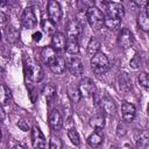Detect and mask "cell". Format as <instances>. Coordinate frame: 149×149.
<instances>
[{
	"instance_id": "cell-22",
	"label": "cell",
	"mask_w": 149,
	"mask_h": 149,
	"mask_svg": "<svg viewBox=\"0 0 149 149\" xmlns=\"http://www.w3.org/2000/svg\"><path fill=\"white\" fill-rule=\"evenodd\" d=\"M66 93H68V97L71 100V102H73V104L79 102V100H80L81 97H80L78 86H76V85H69L68 86V90H66Z\"/></svg>"
},
{
	"instance_id": "cell-23",
	"label": "cell",
	"mask_w": 149,
	"mask_h": 149,
	"mask_svg": "<svg viewBox=\"0 0 149 149\" xmlns=\"http://www.w3.org/2000/svg\"><path fill=\"white\" fill-rule=\"evenodd\" d=\"M90 126L93 127L94 129L99 130V129H102L105 127V118L104 115L101 114H97L94 116H92L90 119Z\"/></svg>"
},
{
	"instance_id": "cell-32",
	"label": "cell",
	"mask_w": 149,
	"mask_h": 149,
	"mask_svg": "<svg viewBox=\"0 0 149 149\" xmlns=\"http://www.w3.org/2000/svg\"><path fill=\"white\" fill-rule=\"evenodd\" d=\"M129 65H130V68H132V69H134V70L140 69V68L142 66V61H141V57H140L139 55H135V56H134V57L130 59Z\"/></svg>"
},
{
	"instance_id": "cell-19",
	"label": "cell",
	"mask_w": 149,
	"mask_h": 149,
	"mask_svg": "<svg viewBox=\"0 0 149 149\" xmlns=\"http://www.w3.org/2000/svg\"><path fill=\"white\" fill-rule=\"evenodd\" d=\"M121 24V19L114 17V16H109V15H104V26L109 29V30H115L116 28H119V26Z\"/></svg>"
},
{
	"instance_id": "cell-25",
	"label": "cell",
	"mask_w": 149,
	"mask_h": 149,
	"mask_svg": "<svg viewBox=\"0 0 149 149\" xmlns=\"http://www.w3.org/2000/svg\"><path fill=\"white\" fill-rule=\"evenodd\" d=\"M102 140H104L102 135H101L99 132H94V133H92V134L88 136L87 143H88L91 147L95 148V147H99V146L102 143Z\"/></svg>"
},
{
	"instance_id": "cell-28",
	"label": "cell",
	"mask_w": 149,
	"mask_h": 149,
	"mask_svg": "<svg viewBox=\"0 0 149 149\" xmlns=\"http://www.w3.org/2000/svg\"><path fill=\"white\" fill-rule=\"evenodd\" d=\"M49 149H63V142L58 136H51L49 142Z\"/></svg>"
},
{
	"instance_id": "cell-16",
	"label": "cell",
	"mask_w": 149,
	"mask_h": 149,
	"mask_svg": "<svg viewBox=\"0 0 149 149\" xmlns=\"http://www.w3.org/2000/svg\"><path fill=\"white\" fill-rule=\"evenodd\" d=\"M81 30H83V26L78 20H71L66 24V34L69 37L77 38L81 34Z\"/></svg>"
},
{
	"instance_id": "cell-9",
	"label": "cell",
	"mask_w": 149,
	"mask_h": 149,
	"mask_svg": "<svg viewBox=\"0 0 149 149\" xmlns=\"http://www.w3.org/2000/svg\"><path fill=\"white\" fill-rule=\"evenodd\" d=\"M31 143L35 149H44L45 148V137L42 133V130L34 126L31 128Z\"/></svg>"
},
{
	"instance_id": "cell-13",
	"label": "cell",
	"mask_w": 149,
	"mask_h": 149,
	"mask_svg": "<svg viewBox=\"0 0 149 149\" xmlns=\"http://www.w3.org/2000/svg\"><path fill=\"white\" fill-rule=\"evenodd\" d=\"M66 63L68 62L65 61L64 57L56 56V58L49 64V69L51 70V72H54L56 74H62L66 70Z\"/></svg>"
},
{
	"instance_id": "cell-14",
	"label": "cell",
	"mask_w": 149,
	"mask_h": 149,
	"mask_svg": "<svg viewBox=\"0 0 149 149\" xmlns=\"http://www.w3.org/2000/svg\"><path fill=\"white\" fill-rule=\"evenodd\" d=\"M65 44H66V37L63 33L61 31H56L52 34L51 37V47L56 50V51H61L63 49H65Z\"/></svg>"
},
{
	"instance_id": "cell-24",
	"label": "cell",
	"mask_w": 149,
	"mask_h": 149,
	"mask_svg": "<svg viewBox=\"0 0 149 149\" xmlns=\"http://www.w3.org/2000/svg\"><path fill=\"white\" fill-rule=\"evenodd\" d=\"M137 26L144 31L149 30V15L146 12H141L137 16Z\"/></svg>"
},
{
	"instance_id": "cell-20",
	"label": "cell",
	"mask_w": 149,
	"mask_h": 149,
	"mask_svg": "<svg viewBox=\"0 0 149 149\" xmlns=\"http://www.w3.org/2000/svg\"><path fill=\"white\" fill-rule=\"evenodd\" d=\"M65 50L70 55H77L79 52V43H78L77 38L68 37L66 38V44H65Z\"/></svg>"
},
{
	"instance_id": "cell-34",
	"label": "cell",
	"mask_w": 149,
	"mask_h": 149,
	"mask_svg": "<svg viewBox=\"0 0 149 149\" xmlns=\"http://www.w3.org/2000/svg\"><path fill=\"white\" fill-rule=\"evenodd\" d=\"M17 127H19L21 130H23V132H28V130L30 129V126H29L28 121H26V120H23V119H21V120L17 121Z\"/></svg>"
},
{
	"instance_id": "cell-5",
	"label": "cell",
	"mask_w": 149,
	"mask_h": 149,
	"mask_svg": "<svg viewBox=\"0 0 149 149\" xmlns=\"http://www.w3.org/2000/svg\"><path fill=\"white\" fill-rule=\"evenodd\" d=\"M78 90H79L80 97H84V98H88L97 92V87H95L94 81L87 77L80 79V81L78 84Z\"/></svg>"
},
{
	"instance_id": "cell-3",
	"label": "cell",
	"mask_w": 149,
	"mask_h": 149,
	"mask_svg": "<svg viewBox=\"0 0 149 149\" xmlns=\"http://www.w3.org/2000/svg\"><path fill=\"white\" fill-rule=\"evenodd\" d=\"M91 69L95 74H104L109 69V61L104 52H97L91 58Z\"/></svg>"
},
{
	"instance_id": "cell-17",
	"label": "cell",
	"mask_w": 149,
	"mask_h": 149,
	"mask_svg": "<svg viewBox=\"0 0 149 149\" xmlns=\"http://www.w3.org/2000/svg\"><path fill=\"white\" fill-rule=\"evenodd\" d=\"M56 50L52 48V47H44V48H42V50H41V54H40V56H41V61L44 63V64H47V65H49L55 58H56Z\"/></svg>"
},
{
	"instance_id": "cell-26",
	"label": "cell",
	"mask_w": 149,
	"mask_h": 149,
	"mask_svg": "<svg viewBox=\"0 0 149 149\" xmlns=\"http://www.w3.org/2000/svg\"><path fill=\"white\" fill-rule=\"evenodd\" d=\"M100 47H101V44L97 38H91L88 44H87V54L91 55V56L95 55L97 52H99Z\"/></svg>"
},
{
	"instance_id": "cell-21",
	"label": "cell",
	"mask_w": 149,
	"mask_h": 149,
	"mask_svg": "<svg viewBox=\"0 0 149 149\" xmlns=\"http://www.w3.org/2000/svg\"><path fill=\"white\" fill-rule=\"evenodd\" d=\"M56 92H57V87H56V85H55V84H52V83L47 84V85L43 87V90H42L43 97L47 99V101H48V102H50V101L55 98Z\"/></svg>"
},
{
	"instance_id": "cell-10",
	"label": "cell",
	"mask_w": 149,
	"mask_h": 149,
	"mask_svg": "<svg viewBox=\"0 0 149 149\" xmlns=\"http://www.w3.org/2000/svg\"><path fill=\"white\" fill-rule=\"evenodd\" d=\"M66 69L70 71V73L74 77H79L84 72L83 68V62L78 57H72L68 63H66Z\"/></svg>"
},
{
	"instance_id": "cell-36",
	"label": "cell",
	"mask_w": 149,
	"mask_h": 149,
	"mask_svg": "<svg viewBox=\"0 0 149 149\" xmlns=\"http://www.w3.org/2000/svg\"><path fill=\"white\" fill-rule=\"evenodd\" d=\"M116 134H118L119 136H121V135H125V134H126V130H125V128H123L121 125H119V126H118V129H116Z\"/></svg>"
},
{
	"instance_id": "cell-37",
	"label": "cell",
	"mask_w": 149,
	"mask_h": 149,
	"mask_svg": "<svg viewBox=\"0 0 149 149\" xmlns=\"http://www.w3.org/2000/svg\"><path fill=\"white\" fill-rule=\"evenodd\" d=\"M6 21H7V15H6V13L3 10L0 9V23H3Z\"/></svg>"
},
{
	"instance_id": "cell-38",
	"label": "cell",
	"mask_w": 149,
	"mask_h": 149,
	"mask_svg": "<svg viewBox=\"0 0 149 149\" xmlns=\"http://www.w3.org/2000/svg\"><path fill=\"white\" fill-rule=\"evenodd\" d=\"M41 37H42V34H41L40 31H37V33L33 34V40H34L35 42H38V41L41 40Z\"/></svg>"
},
{
	"instance_id": "cell-18",
	"label": "cell",
	"mask_w": 149,
	"mask_h": 149,
	"mask_svg": "<svg viewBox=\"0 0 149 149\" xmlns=\"http://www.w3.org/2000/svg\"><path fill=\"white\" fill-rule=\"evenodd\" d=\"M118 83H119V88L122 92H128L132 88V80L127 73H120L118 77Z\"/></svg>"
},
{
	"instance_id": "cell-42",
	"label": "cell",
	"mask_w": 149,
	"mask_h": 149,
	"mask_svg": "<svg viewBox=\"0 0 149 149\" xmlns=\"http://www.w3.org/2000/svg\"><path fill=\"white\" fill-rule=\"evenodd\" d=\"M125 149H132V148H130L128 144H126V146H125Z\"/></svg>"
},
{
	"instance_id": "cell-39",
	"label": "cell",
	"mask_w": 149,
	"mask_h": 149,
	"mask_svg": "<svg viewBox=\"0 0 149 149\" xmlns=\"http://www.w3.org/2000/svg\"><path fill=\"white\" fill-rule=\"evenodd\" d=\"M5 116H6V114H5V111H3L2 106L0 105V121H2V120L5 119Z\"/></svg>"
},
{
	"instance_id": "cell-6",
	"label": "cell",
	"mask_w": 149,
	"mask_h": 149,
	"mask_svg": "<svg viewBox=\"0 0 149 149\" xmlns=\"http://www.w3.org/2000/svg\"><path fill=\"white\" fill-rule=\"evenodd\" d=\"M47 9H48V16H49V20L52 22V23H57L61 21L62 19V8H61V5L55 1V0H50L47 5Z\"/></svg>"
},
{
	"instance_id": "cell-43",
	"label": "cell",
	"mask_w": 149,
	"mask_h": 149,
	"mask_svg": "<svg viewBox=\"0 0 149 149\" xmlns=\"http://www.w3.org/2000/svg\"><path fill=\"white\" fill-rule=\"evenodd\" d=\"M0 41H1V31H0Z\"/></svg>"
},
{
	"instance_id": "cell-11",
	"label": "cell",
	"mask_w": 149,
	"mask_h": 149,
	"mask_svg": "<svg viewBox=\"0 0 149 149\" xmlns=\"http://www.w3.org/2000/svg\"><path fill=\"white\" fill-rule=\"evenodd\" d=\"M48 125L51 128V130H59L62 128L63 125V118L62 114L57 111V109H52L50 111L49 115H48Z\"/></svg>"
},
{
	"instance_id": "cell-1",
	"label": "cell",
	"mask_w": 149,
	"mask_h": 149,
	"mask_svg": "<svg viewBox=\"0 0 149 149\" xmlns=\"http://www.w3.org/2000/svg\"><path fill=\"white\" fill-rule=\"evenodd\" d=\"M23 70H24V76L26 78L31 81V83H38L42 80L43 78V70L42 66L40 65L38 62L34 61V59H26L23 63Z\"/></svg>"
},
{
	"instance_id": "cell-2",
	"label": "cell",
	"mask_w": 149,
	"mask_h": 149,
	"mask_svg": "<svg viewBox=\"0 0 149 149\" xmlns=\"http://www.w3.org/2000/svg\"><path fill=\"white\" fill-rule=\"evenodd\" d=\"M85 16L92 29L99 30L104 26V13L99 7L90 6L85 12Z\"/></svg>"
},
{
	"instance_id": "cell-31",
	"label": "cell",
	"mask_w": 149,
	"mask_h": 149,
	"mask_svg": "<svg viewBox=\"0 0 149 149\" xmlns=\"http://www.w3.org/2000/svg\"><path fill=\"white\" fill-rule=\"evenodd\" d=\"M139 84L144 87L146 90L149 88V78H148V73L147 72H142L140 76H139Z\"/></svg>"
},
{
	"instance_id": "cell-40",
	"label": "cell",
	"mask_w": 149,
	"mask_h": 149,
	"mask_svg": "<svg viewBox=\"0 0 149 149\" xmlns=\"http://www.w3.org/2000/svg\"><path fill=\"white\" fill-rule=\"evenodd\" d=\"M13 149H26L24 147H22L21 144H16V146H14L13 147Z\"/></svg>"
},
{
	"instance_id": "cell-41",
	"label": "cell",
	"mask_w": 149,
	"mask_h": 149,
	"mask_svg": "<svg viewBox=\"0 0 149 149\" xmlns=\"http://www.w3.org/2000/svg\"><path fill=\"white\" fill-rule=\"evenodd\" d=\"M109 149H119V148H118V147H116V146H112V147H111V148H109Z\"/></svg>"
},
{
	"instance_id": "cell-7",
	"label": "cell",
	"mask_w": 149,
	"mask_h": 149,
	"mask_svg": "<svg viewBox=\"0 0 149 149\" xmlns=\"http://www.w3.org/2000/svg\"><path fill=\"white\" fill-rule=\"evenodd\" d=\"M37 24V17L34 10V7L29 6L24 8L23 14H22V26L27 29H33Z\"/></svg>"
},
{
	"instance_id": "cell-27",
	"label": "cell",
	"mask_w": 149,
	"mask_h": 149,
	"mask_svg": "<svg viewBox=\"0 0 149 149\" xmlns=\"http://www.w3.org/2000/svg\"><path fill=\"white\" fill-rule=\"evenodd\" d=\"M42 30L47 34H54L56 33V28H55V23H52L49 19H43L42 20Z\"/></svg>"
},
{
	"instance_id": "cell-4",
	"label": "cell",
	"mask_w": 149,
	"mask_h": 149,
	"mask_svg": "<svg viewBox=\"0 0 149 149\" xmlns=\"http://www.w3.org/2000/svg\"><path fill=\"white\" fill-rule=\"evenodd\" d=\"M104 9H105V15L114 16L118 19H121L125 16V7L120 2H113V1H104L101 2Z\"/></svg>"
},
{
	"instance_id": "cell-29",
	"label": "cell",
	"mask_w": 149,
	"mask_h": 149,
	"mask_svg": "<svg viewBox=\"0 0 149 149\" xmlns=\"http://www.w3.org/2000/svg\"><path fill=\"white\" fill-rule=\"evenodd\" d=\"M68 136H69V139L71 140V142H72L74 146H79V144H80L79 134H78V132H77L74 128H72V129H70V130L68 132Z\"/></svg>"
},
{
	"instance_id": "cell-8",
	"label": "cell",
	"mask_w": 149,
	"mask_h": 149,
	"mask_svg": "<svg viewBox=\"0 0 149 149\" xmlns=\"http://www.w3.org/2000/svg\"><path fill=\"white\" fill-rule=\"evenodd\" d=\"M133 41H134V37H133V34L132 31L128 29V28H123L120 33H119V36H118V44L121 49H128L132 47L133 44Z\"/></svg>"
},
{
	"instance_id": "cell-15",
	"label": "cell",
	"mask_w": 149,
	"mask_h": 149,
	"mask_svg": "<svg viewBox=\"0 0 149 149\" xmlns=\"http://www.w3.org/2000/svg\"><path fill=\"white\" fill-rule=\"evenodd\" d=\"M99 105H100L101 109L104 111V113H106V114H113V113L115 112V109H116V108H115V102H114L113 99H112L109 95H107V94L100 97Z\"/></svg>"
},
{
	"instance_id": "cell-33",
	"label": "cell",
	"mask_w": 149,
	"mask_h": 149,
	"mask_svg": "<svg viewBox=\"0 0 149 149\" xmlns=\"http://www.w3.org/2000/svg\"><path fill=\"white\" fill-rule=\"evenodd\" d=\"M17 37H19V31L16 29L10 28L9 30H7V40L9 42H15Z\"/></svg>"
},
{
	"instance_id": "cell-30",
	"label": "cell",
	"mask_w": 149,
	"mask_h": 149,
	"mask_svg": "<svg viewBox=\"0 0 149 149\" xmlns=\"http://www.w3.org/2000/svg\"><path fill=\"white\" fill-rule=\"evenodd\" d=\"M137 147L140 149H148V135L146 132L137 139Z\"/></svg>"
},
{
	"instance_id": "cell-35",
	"label": "cell",
	"mask_w": 149,
	"mask_h": 149,
	"mask_svg": "<svg viewBox=\"0 0 149 149\" xmlns=\"http://www.w3.org/2000/svg\"><path fill=\"white\" fill-rule=\"evenodd\" d=\"M3 88H5V92H6V98H5V104H8V101L10 100V91L8 90V87H6V86H3Z\"/></svg>"
},
{
	"instance_id": "cell-12",
	"label": "cell",
	"mask_w": 149,
	"mask_h": 149,
	"mask_svg": "<svg viewBox=\"0 0 149 149\" xmlns=\"http://www.w3.org/2000/svg\"><path fill=\"white\" fill-rule=\"evenodd\" d=\"M121 113H122V119L125 122H132L136 114L135 106L130 102L123 101L121 105Z\"/></svg>"
}]
</instances>
